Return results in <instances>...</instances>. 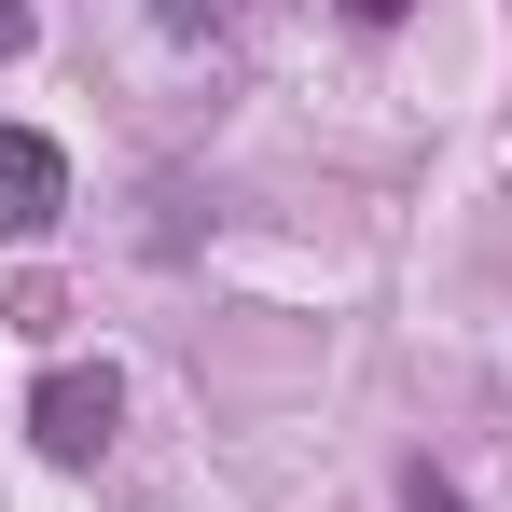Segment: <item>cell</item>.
<instances>
[{
  "instance_id": "obj_1",
  "label": "cell",
  "mask_w": 512,
  "mask_h": 512,
  "mask_svg": "<svg viewBox=\"0 0 512 512\" xmlns=\"http://www.w3.org/2000/svg\"><path fill=\"white\" fill-rule=\"evenodd\" d=\"M111 429H125V388H111V360H56V374L28 388V443H42L56 471H97V457H111Z\"/></svg>"
},
{
  "instance_id": "obj_2",
  "label": "cell",
  "mask_w": 512,
  "mask_h": 512,
  "mask_svg": "<svg viewBox=\"0 0 512 512\" xmlns=\"http://www.w3.org/2000/svg\"><path fill=\"white\" fill-rule=\"evenodd\" d=\"M56 208H70V153L42 125H0V250H28Z\"/></svg>"
},
{
  "instance_id": "obj_3",
  "label": "cell",
  "mask_w": 512,
  "mask_h": 512,
  "mask_svg": "<svg viewBox=\"0 0 512 512\" xmlns=\"http://www.w3.org/2000/svg\"><path fill=\"white\" fill-rule=\"evenodd\" d=\"M402 512H471V499H457L443 471H402Z\"/></svg>"
},
{
  "instance_id": "obj_4",
  "label": "cell",
  "mask_w": 512,
  "mask_h": 512,
  "mask_svg": "<svg viewBox=\"0 0 512 512\" xmlns=\"http://www.w3.org/2000/svg\"><path fill=\"white\" fill-rule=\"evenodd\" d=\"M14 56H28V0H0V70H14Z\"/></svg>"
},
{
  "instance_id": "obj_5",
  "label": "cell",
  "mask_w": 512,
  "mask_h": 512,
  "mask_svg": "<svg viewBox=\"0 0 512 512\" xmlns=\"http://www.w3.org/2000/svg\"><path fill=\"white\" fill-rule=\"evenodd\" d=\"M346 14H360V28H402V14H416V0H346Z\"/></svg>"
},
{
  "instance_id": "obj_6",
  "label": "cell",
  "mask_w": 512,
  "mask_h": 512,
  "mask_svg": "<svg viewBox=\"0 0 512 512\" xmlns=\"http://www.w3.org/2000/svg\"><path fill=\"white\" fill-rule=\"evenodd\" d=\"M208 14H222V0H167V28H208Z\"/></svg>"
}]
</instances>
